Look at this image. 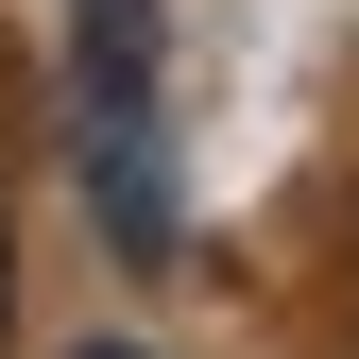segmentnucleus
Segmentation results:
<instances>
[{
	"label": "nucleus",
	"mask_w": 359,
	"mask_h": 359,
	"mask_svg": "<svg viewBox=\"0 0 359 359\" xmlns=\"http://www.w3.org/2000/svg\"><path fill=\"white\" fill-rule=\"evenodd\" d=\"M103 359H120V342H103Z\"/></svg>",
	"instance_id": "f03ea898"
},
{
	"label": "nucleus",
	"mask_w": 359,
	"mask_h": 359,
	"mask_svg": "<svg viewBox=\"0 0 359 359\" xmlns=\"http://www.w3.org/2000/svg\"><path fill=\"white\" fill-rule=\"evenodd\" d=\"M0 325H18V240H0Z\"/></svg>",
	"instance_id": "f257e3e1"
}]
</instances>
